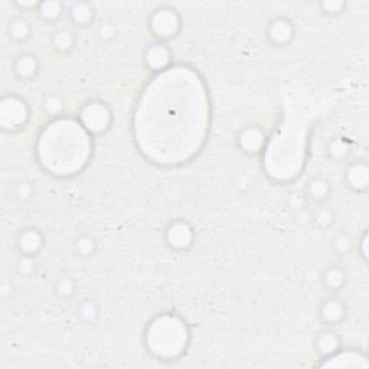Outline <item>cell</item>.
I'll return each instance as SVG.
<instances>
[{
    "mask_svg": "<svg viewBox=\"0 0 369 369\" xmlns=\"http://www.w3.org/2000/svg\"><path fill=\"white\" fill-rule=\"evenodd\" d=\"M31 120V107L25 99L6 94L0 100V126L2 130L16 133L27 129Z\"/></svg>",
    "mask_w": 369,
    "mask_h": 369,
    "instance_id": "obj_1",
    "label": "cell"
},
{
    "mask_svg": "<svg viewBox=\"0 0 369 369\" xmlns=\"http://www.w3.org/2000/svg\"><path fill=\"white\" fill-rule=\"evenodd\" d=\"M113 122V111L104 101H87L80 110L81 127L92 137H100L106 134L111 129Z\"/></svg>",
    "mask_w": 369,
    "mask_h": 369,
    "instance_id": "obj_2",
    "label": "cell"
},
{
    "mask_svg": "<svg viewBox=\"0 0 369 369\" xmlns=\"http://www.w3.org/2000/svg\"><path fill=\"white\" fill-rule=\"evenodd\" d=\"M182 16L172 6H160L154 9L147 20V27L150 34L154 36V41L169 42L175 39L182 31Z\"/></svg>",
    "mask_w": 369,
    "mask_h": 369,
    "instance_id": "obj_3",
    "label": "cell"
},
{
    "mask_svg": "<svg viewBox=\"0 0 369 369\" xmlns=\"http://www.w3.org/2000/svg\"><path fill=\"white\" fill-rule=\"evenodd\" d=\"M165 244L173 252H188L196 243V231L194 225L183 218L172 219L165 228Z\"/></svg>",
    "mask_w": 369,
    "mask_h": 369,
    "instance_id": "obj_4",
    "label": "cell"
},
{
    "mask_svg": "<svg viewBox=\"0 0 369 369\" xmlns=\"http://www.w3.org/2000/svg\"><path fill=\"white\" fill-rule=\"evenodd\" d=\"M46 245L45 234L35 225L23 226L17 231L15 237V247L19 256H28L38 259Z\"/></svg>",
    "mask_w": 369,
    "mask_h": 369,
    "instance_id": "obj_5",
    "label": "cell"
},
{
    "mask_svg": "<svg viewBox=\"0 0 369 369\" xmlns=\"http://www.w3.org/2000/svg\"><path fill=\"white\" fill-rule=\"evenodd\" d=\"M266 38L274 48H287L296 39V25L287 16H275L268 20Z\"/></svg>",
    "mask_w": 369,
    "mask_h": 369,
    "instance_id": "obj_6",
    "label": "cell"
},
{
    "mask_svg": "<svg viewBox=\"0 0 369 369\" xmlns=\"http://www.w3.org/2000/svg\"><path fill=\"white\" fill-rule=\"evenodd\" d=\"M237 147L247 156H259L264 152L267 134L259 124H247L236 136Z\"/></svg>",
    "mask_w": 369,
    "mask_h": 369,
    "instance_id": "obj_7",
    "label": "cell"
},
{
    "mask_svg": "<svg viewBox=\"0 0 369 369\" xmlns=\"http://www.w3.org/2000/svg\"><path fill=\"white\" fill-rule=\"evenodd\" d=\"M143 65L152 73H161L173 62V51L168 42L153 41L149 43L142 55Z\"/></svg>",
    "mask_w": 369,
    "mask_h": 369,
    "instance_id": "obj_8",
    "label": "cell"
},
{
    "mask_svg": "<svg viewBox=\"0 0 369 369\" xmlns=\"http://www.w3.org/2000/svg\"><path fill=\"white\" fill-rule=\"evenodd\" d=\"M345 187L355 194H366L369 189V164L366 159L351 160L343 172Z\"/></svg>",
    "mask_w": 369,
    "mask_h": 369,
    "instance_id": "obj_9",
    "label": "cell"
},
{
    "mask_svg": "<svg viewBox=\"0 0 369 369\" xmlns=\"http://www.w3.org/2000/svg\"><path fill=\"white\" fill-rule=\"evenodd\" d=\"M317 314L323 325L333 328L340 325L346 316H348V306L343 302V298H340L338 294L331 293V296L320 302Z\"/></svg>",
    "mask_w": 369,
    "mask_h": 369,
    "instance_id": "obj_10",
    "label": "cell"
},
{
    "mask_svg": "<svg viewBox=\"0 0 369 369\" xmlns=\"http://www.w3.org/2000/svg\"><path fill=\"white\" fill-rule=\"evenodd\" d=\"M12 73L22 82L34 81L41 73L39 57L29 51L17 54L12 61Z\"/></svg>",
    "mask_w": 369,
    "mask_h": 369,
    "instance_id": "obj_11",
    "label": "cell"
},
{
    "mask_svg": "<svg viewBox=\"0 0 369 369\" xmlns=\"http://www.w3.org/2000/svg\"><path fill=\"white\" fill-rule=\"evenodd\" d=\"M332 192V182L325 175H314L306 180L302 194L310 205H319L329 202Z\"/></svg>",
    "mask_w": 369,
    "mask_h": 369,
    "instance_id": "obj_12",
    "label": "cell"
},
{
    "mask_svg": "<svg viewBox=\"0 0 369 369\" xmlns=\"http://www.w3.org/2000/svg\"><path fill=\"white\" fill-rule=\"evenodd\" d=\"M314 352L323 361L336 355L343 348L342 336L332 328L323 329L314 338Z\"/></svg>",
    "mask_w": 369,
    "mask_h": 369,
    "instance_id": "obj_13",
    "label": "cell"
},
{
    "mask_svg": "<svg viewBox=\"0 0 369 369\" xmlns=\"http://www.w3.org/2000/svg\"><path fill=\"white\" fill-rule=\"evenodd\" d=\"M66 16L71 27L85 29L96 22V8L87 0H78L66 8Z\"/></svg>",
    "mask_w": 369,
    "mask_h": 369,
    "instance_id": "obj_14",
    "label": "cell"
},
{
    "mask_svg": "<svg viewBox=\"0 0 369 369\" xmlns=\"http://www.w3.org/2000/svg\"><path fill=\"white\" fill-rule=\"evenodd\" d=\"M50 42H51V48L57 54L66 55V54H71L77 48L78 36L73 28L61 27L51 34Z\"/></svg>",
    "mask_w": 369,
    "mask_h": 369,
    "instance_id": "obj_15",
    "label": "cell"
},
{
    "mask_svg": "<svg viewBox=\"0 0 369 369\" xmlns=\"http://www.w3.org/2000/svg\"><path fill=\"white\" fill-rule=\"evenodd\" d=\"M321 286L328 291L338 294L346 284H348V273L339 264L328 266L320 274Z\"/></svg>",
    "mask_w": 369,
    "mask_h": 369,
    "instance_id": "obj_16",
    "label": "cell"
},
{
    "mask_svg": "<svg viewBox=\"0 0 369 369\" xmlns=\"http://www.w3.org/2000/svg\"><path fill=\"white\" fill-rule=\"evenodd\" d=\"M34 35V23L25 15H17L8 23V36L15 43H25Z\"/></svg>",
    "mask_w": 369,
    "mask_h": 369,
    "instance_id": "obj_17",
    "label": "cell"
},
{
    "mask_svg": "<svg viewBox=\"0 0 369 369\" xmlns=\"http://www.w3.org/2000/svg\"><path fill=\"white\" fill-rule=\"evenodd\" d=\"M35 13L45 25H55L66 15V6L61 0H43L39 2Z\"/></svg>",
    "mask_w": 369,
    "mask_h": 369,
    "instance_id": "obj_18",
    "label": "cell"
},
{
    "mask_svg": "<svg viewBox=\"0 0 369 369\" xmlns=\"http://www.w3.org/2000/svg\"><path fill=\"white\" fill-rule=\"evenodd\" d=\"M74 313L80 323L91 326V325H96V323L99 321L101 316V308L94 298L85 297V298L78 300L75 309H74Z\"/></svg>",
    "mask_w": 369,
    "mask_h": 369,
    "instance_id": "obj_19",
    "label": "cell"
},
{
    "mask_svg": "<svg viewBox=\"0 0 369 369\" xmlns=\"http://www.w3.org/2000/svg\"><path fill=\"white\" fill-rule=\"evenodd\" d=\"M310 221L317 229L328 231L336 222V212L328 202L313 205L310 211Z\"/></svg>",
    "mask_w": 369,
    "mask_h": 369,
    "instance_id": "obj_20",
    "label": "cell"
},
{
    "mask_svg": "<svg viewBox=\"0 0 369 369\" xmlns=\"http://www.w3.org/2000/svg\"><path fill=\"white\" fill-rule=\"evenodd\" d=\"M73 251L78 259L89 260L94 257L99 251V241L89 233H80L73 240Z\"/></svg>",
    "mask_w": 369,
    "mask_h": 369,
    "instance_id": "obj_21",
    "label": "cell"
},
{
    "mask_svg": "<svg viewBox=\"0 0 369 369\" xmlns=\"http://www.w3.org/2000/svg\"><path fill=\"white\" fill-rule=\"evenodd\" d=\"M352 153V143L346 137H333L326 145V154L332 161L343 164Z\"/></svg>",
    "mask_w": 369,
    "mask_h": 369,
    "instance_id": "obj_22",
    "label": "cell"
},
{
    "mask_svg": "<svg viewBox=\"0 0 369 369\" xmlns=\"http://www.w3.org/2000/svg\"><path fill=\"white\" fill-rule=\"evenodd\" d=\"M77 290H78L77 282L74 277L69 274H62L57 277L52 284L54 296L58 300H61V302H69V300H73L77 294Z\"/></svg>",
    "mask_w": 369,
    "mask_h": 369,
    "instance_id": "obj_23",
    "label": "cell"
},
{
    "mask_svg": "<svg viewBox=\"0 0 369 369\" xmlns=\"http://www.w3.org/2000/svg\"><path fill=\"white\" fill-rule=\"evenodd\" d=\"M42 113L46 115L48 119H58L65 113L66 103L65 99L58 94V92H48L42 97Z\"/></svg>",
    "mask_w": 369,
    "mask_h": 369,
    "instance_id": "obj_24",
    "label": "cell"
},
{
    "mask_svg": "<svg viewBox=\"0 0 369 369\" xmlns=\"http://www.w3.org/2000/svg\"><path fill=\"white\" fill-rule=\"evenodd\" d=\"M331 248L338 256H348L355 248V241L348 233H338L331 241Z\"/></svg>",
    "mask_w": 369,
    "mask_h": 369,
    "instance_id": "obj_25",
    "label": "cell"
},
{
    "mask_svg": "<svg viewBox=\"0 0 369 369\" xmlns=\"http://www.w3.org/2000/svg\"><path fill=\"white\" fill-rule=\"evenodd\" d=\"M12 192H13V198L16 201L25 203V202H29L34 199L36 189L29 180H20V182L15 183Z\"/></svg>",
    "mask_w": 369,
    "mask_h": 369,
    "instance_id": "obj_26",
    "label": "cell"
},
{
    "mask_svg": "<svg viewBox=\"0 0 369 369\" xmlns=\"http://www.w3.org/2000/svg\"><path fill=\"white\" fill-rule=\"evenodd\" d=\"M319 9L323 15L336 17L346 12V9H348V2H345V0H323V2L319 3Z\"/></svg>",
    "mask_w": 369,
    "mask_h": 369,
    "instance_id": "obj_27",
    "label": "cell"
},
{
    "mask_svg": "<svg viewBox=\"0 0 369 369\" xmlns=\"http://www.w3.org/2000/svg\"><path fill=\"white\" fill-rule=\"evenodd\" d=\"M117 27H115V23L113 20H101L97 27V36L101 42L108 43L117 39Z\"/></svg>",
    "mask_w": 369,
    "mask_h": 369,
    "instance_id": "obj_28",
    "label": "cell"
},
{
    "mask_svg": "<svg viewBox=\"0 0 369 369\" xmlns=\"http://www.w3.org/2000/svg\"><path fill=\"white\" fill-rule=\"evenodd\" d=\"M38 264H36V259L35 257H28V256H19L17 261H16V271L19 275L22 277H32L36 273Z\"/></svg>",
    "mask_w": 369,
    "mask_h": 369,
    "instance_id": "obj_29",
    "label": "cell"
},
{
    "mask_svg": "<svg viewBox=\"0 0 369 369\" xmlns=\"http://www.w3.org/2000/svg\"><path fill=\"white\" fill-rule=\"evenodd\" d=\"M310 203L308 202V199L305 198L303 194H293L290 198H289V206L291 208V210L294 212H298V211H303L306 210V208L309 206Z\"/></svg>",
    "mask_w": 369,
    "mask_h": 369,
    "instance_id": "obj_30",
    "label": "cell"
},
{
    "mask_svg": "<svg viewBox=\"0 0 369 369\" xmlns=\"http://www.w3.org/2000/svg\"><path fill=\"white\" fill-rule=\"evenodd\" d=\"M38 5L39 2H15L13 3V6L17 8L20 12H31V10L36 12Z\"/></svg>",
    "mask_w": 369,
    "mask_h": 369,
    "instance_id": "obj_31",
    "label": "cell"
},
{
    "mask_svg": "<svg viewBox=\"0 0 369 369\" xmlns=\"http://www.w3.org/2000/svg\"><path fill=\"white\" fill-rule=\"evenodd\" d=\"M13 284L12 283H9V282H3L2 283V289H0V294H2V297L5 298V300H9L10 297H12V294H13Z\"/></svg>",
    "mask_w": 369,
    "mask_h": 369,
    "instance_id": "obj_32",
    "label": "cell"
},
{
    "mask_svg": "<svg viewBox=\"0 0 369 369\" xmlns=\"http://www.w3.org/2000/svg\"><path fill=\"white\" fill-rule=\"evenodd\" d=\"M366 243H368V233H366V231H365V233H363V237H362V240H361V247H362V249H361V256L363 257V260H365V261L368 260V254H366Z\"/></svg>",
    "mask_w": 369,
    "mask_h": 369,
    "instance_id": "obj_33",
    "label": "cell"
}]
</instances>
